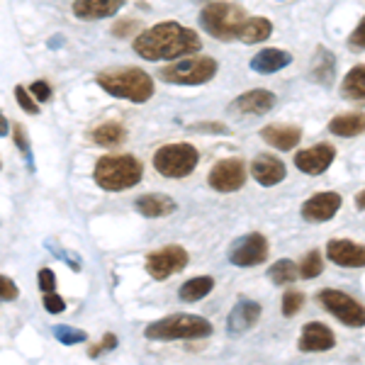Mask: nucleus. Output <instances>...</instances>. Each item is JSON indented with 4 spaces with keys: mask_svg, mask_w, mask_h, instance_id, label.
Segmentation results:
<instances>
[{
    "mask_svg": "<svg viewBox=\"0 0 365 365\" xmlns=\"http://www.w3.org/2000/svg\"><path fill=\"white\" fill-rule=\"evenodd\" d=\"M202 39L195 29L180 25V22H158V25L139 32L132 42V49L144 61H178L200 51Z\"/></svg>",
    "mask_w": 365,
    "mask_h": 365,
    "instance_id": "obj_1",
    "label": "nucleus"
},
{
    "mask_svg": "<svg viewBox=\"0 0 365 365\" xmlns=\"http://www.w3.org/2000/svg\"><path fill=\"white\" fill-rule=\"evenodd\" d=\"M96 83L108 96L129 100V103H146L154 98V78L146 71L127 66V68H108L96 76Z\"/></svg>",
    "mask_w": 365,
    "mask_h": 365,
    "instance_id": "obj_2",
    "label": "nucleus"
},
{
    "mask_svg": "<svg viewBox=\"0 0 365 365\" xmlns=\"http://www.w3.org/2000/svg\"><path fill=\"white\" fill-rule=\"evenodd\" d=\"M144 178V166L137 156L132 154H110L98 158L96 168H93V180L98 187L108 192H122L129 187L139 185Z\"/></svg>",
    "mask_w": 365,
    "mask_h": 365,
    "instance_id": "obj_3",
    "label": "nucleus"
},
{
    "mask_svg": "<svg viewBox=\"0 0 365 365\" xmlns=\"http://www.w3.org/2000/svg\"><path fill=\"white\" fill-rule=\"evenodd\" d=\"M200 27L210 34L217 42H234L239 39V32L244 27V22L249 20L246 10L237 3H225V0H217L210 3L200 10Z\"/></svg>",
    "mask_w": 365,
    "mask_h": 365,
    "instance_id": "obj_4",
    "label": "nucleus"
},
{
    "mask_svg": "<svg viewBox=\"0 0 365 365\" xmlns=\"http://www.w3.org/2000/svg\"><path fill=\"white\" fill-rule=\"evenodd\" d=\"M212 334L210 319L200 314H170L144 329V336L151 341H185L207 339Z\"/></svg>",
    "mask_w": 365,
    "mask_h": 365,
    "instance_id": "obj_5",
    "label": "nucleus"
},
{
    "mask_svg": "<svg viewBox=\"0 0 365 365\" xmlns=\"http://www.w3.org/2000/svg\"><path fill=\"white\" fill-rule=\"evenodd\" d=\"M220 71V63L212 56H185L178 58V61L168 63L158 71L163 83L168 86H205L210 83L212 78Z\"/></svg>",
    "mask_w": 365,
    "mask_h": 365,
    "instance_id": "obj_6",
    "label": "nucleus"
},
{
    "mask_svg": "<svg viewBox=\"0 0 365 365\" xmlns=\"http://www.w3.org/2000/svg\"><path fill=\"white\" fill-rule=\"evenodd\" d=\"M154 168L158 175H163V178H173V180H180L185 178V175H190L192 170L197 168L200 163V154L197 149L192 144H185V141H180V144H166L161 146V149L154 154Z\"/></svg>",
    "mask_w": 365,
    "mask_h": 365,
    "instance_id": "obj_7",
    "label": "nucleus"
},
{
    "mask_svg": "<svg viewBox=\"0 0 365 365\" xmlns=\"http://www.w3.org/2000/svg\"><path fill=\"white\" fill-rule=\"evenodd\" d=\"M319 304L329 312L331 317L344 324L349 329H363L365 327V307L358 302L356 297H351L349 292L341 290H322L319 295Z\"/></svg>",
    "mask_w": 365,
    "mask_h": 365,
    "instance_id": "obj_8",
    "label": "nucleus"
},
{
    "mask_svg": "<svg viewBox=\"0 0 365 365\" xmlns=\"http://www.w3.org/2000/svg\"><path fill=\"white\" fill-rule=\"evenodd\" d=\"M270 253V246H268V239L258 232H251L246 237H241L229 246V263L237 268H256L261 263H266Z\"/></svg>",
    "mask_w": 365,
    "mask_h": 365,
    "instance_id": "obj_9",
    "label": "nucleus"
},
{
    "mask_svg": "<svg viewBox=\"0 0 365 365\" xmlns=\"http://www.w3.org/2000/svg\"><path fill=\"white\" fill-rule=\"evenodd\" d=\"M187 261H190L187 251L178 244H170L158 251H151L146 256V273L154 280H168L170 275L180 273L187 266Z\"/></svg>",
    "mask_w": 365,
    "mask_h": 365,
    "instance_id": "obj_10",
    "label": "nucleus"
},
{
    "mask_svg": "<svg viewBox=\"0 0 365 365\" xmlns=\"http://www.w3.org/2000/svg\"><path fill=\"white\" fill-rule=\"evenodd\" d=\"M246 178H249V166L241 158H225V161L215 163L207 182L217 192H237L246 185Z\"/></svg>",
    "mask_w": 365,
    "mask_h": 365,
    "instance_id": "obj_11",
    "label": "nucleus"
},
{
    "mask_svg": "<svg viewBox=\"0 0 365 365\" xmlns=\"http://www.w3.org/2000/svg\"><path fill=\"white\" fill-rule=\"evenodd\" d=\"M278 105V98L275 93L266 91V88H253V91H246L244 96L234 98L229 103V115L234 117H258L266 115Z\"/></svg>",
    "mask_w": 365,
    "mask_h": 365,
    "instance_id": "obj_12",
    "label": "nucleus"
},
{
    "mask_svg": "<svg viewBox=\"0 0 365 365\" xmlns=\"http://www.w3.org/2000/svg\"><path fill=\"white\" fill-rule=\"evenodd\" d=\"M344 205V197L339 192H317L302 205V220L312 222V225H322L336 217V212Z\"/></svg>",
    "mask_w": 365,
    "mask_h": 365,
    "instance_id": "obj_13",
    "label": "nucleus"
},
{
    "mask_svg": "<svg viewBox=\"0 0 365 365\" xmlns=\"http://www.w3.org/2000/svg\"><path fill=\"white\" fill-rule=\"evenodd\" d=\"M336 149L331 144H314L309 149H302L295 154V166L304 175H322L334 163Z\"/></svg>",
    "mask_w": 365,
    "mask_h": 365,
    "instance_id": "obj_14",
    "label": "nucleus"
},
{
    "mask_svg": "<svg viewBox=\"0 0 365 365\" xmlns=\"http://www.w3.org/2000/svg\"><path fill=\"white\" fill-rule=\"evenodd\" d=\"M261 319V304L256 299H239L234 309L227 317V331L229 336H244Z\"/></svg>",
    "mask_w": 365,
    "mask_h": 365,
    "instance_id": "obj_15",
    "label": "nucleus"
},
{
    "mask_svg": "<svg viewBox=\"0 0 365 365\" xmlns=\"http://www.w3.org/2000/svg\"><path fill=\"white\" fill-rule=\"evenodd\" d=\"M327 258L341 268H365V244L351 239H331L327 244Z\"/></svg>",
    "mask_w": 365,
    "mask_h": 365,
    "instance_id": "obj_16",
    "label": "nucleus"
},
{
    "mask_svg": "<svg viewBox=\"0 0 365 365\" xmlns=\"http://www.w3.org/2000/svg\"><path fill=\"white\" fill-rule=\"evenodd\" d=\"M249 170H251L253 180L263 187H273L287 178L285 163H282L278 156H270V154H261V156L253 158Z\"/></svg>",
    "mask_w": 365,
    "mask_h": 365,
    "instance_id": "obj_17",
    "label": "nucleus"
},
{
    "mask_svg": "<svg viewBox=\"0 0 365 365\" xmlns=\"http://www.w3.org/2000/svg\"><path fill=\"white\" fill-rule=\"evenodd\" d=\"M336 346V336L334 331L322 322H309L304 324L302 334H299V344L297 349L302 353H322V351H331Z\"/></svg>",
    "mask_w": 365,
    "mask_h": 365,
    "instance_id": "obj_18",
    "label": "nucleus"
},
{
    "mask_svg": "<svg viewBox=\"0 0 365 365\" xmlns=\"http://www.w3.org/2000/svg\"><path fill=\"white\" fill-rule=\"evenodd\" d=\"M127 0H73L71 13L83 22H96V20H108L120 13L125 8Z\"/></svg>",
    "mask_w": 365,
    "mask_h": 365,
    "instance_id": "obj_19",
    "label": "nucleus"
},
{
    "mask_svg": "<svg viewBox=\"0 0 365 365\" xmlns=\"http://www.w3.org/2000/svg\"><path fill=\"white\" fill-rule=\"evenodd\" d=\"M309 78L322 88H331L334 81H336V56L327 46H319L314 51V56H312Z\"/></svg>",
    "mask_w": 365,
    "mask_h": 365,
    "instance_id": "obj_20",
    "label": "nucleus"
},
{
    "mask_svg": "<svg viewBox=\"0 0 365 365\" xmlns=\"http://www.w3.org/2000/svg\"><path fill=\"white\" fill-rule=\"evenodd\" d=\"M134 207L141 217L146 220H161V217H168L178 210L173 197L161 195V192H146V195H139L134 200Z\"/></svg>",
    "mask_w": 365,
    "mask_h": 365,
    "instance_id": "obj_21",
    "label": "nucleus"
},
{
    "mask_svg": "<svg viewBox=\"0 0 365 365\" xmlns=\"http://www.w3.org/2000/svg\"><path fill=\"white\" fill-rule=\"evenodd\" d=\"M261 137L273 149L292 151L302 141V129L295 125H268L261 129Z\"/></svg>",
    "mask_w": 365,
    "mask_h": 365,
    "instance_id": "obj_22",
    "label": "nucleus"
},
{
    "mask_svg": "<svg viewBox=\"0 0 365 365\" xmlns=\"http://www.w3.org/2000/svg\"><path fill=\"white\" fill-rule=\"evenodd\" d=\"M290 63H292L290 51L268 46V49H261L251 58V71H256V73H261V76H270V73H278V71L287 68Z\"/></svg>",
    "mask_w": 365,
    "mask_h": 365,
    "instance_id": "obj_23",
    "label": "nucleus"
},
{
    "mask_svg": "<svg viewBox=\"0 0 365 365\" xmlns=\"http://www.w3.org/2000/svg\"><path fill=\"white\" fill-rule=\"evenodd\" d=\"M341 96L349 100V103L358 105V108H365V63L353 66L344 76V81H341Z\"/></svg>",
    "mask_w": 365,
    "mask_h": 365,
    "instance_id": "obj_24",
    "label": "nucleus"
},
{
    "mask_svg": "<svg viewBox=\"0 0 365 365\" xmlns=\"http://www.w3.org/2000/svg\"><path fill=\"white\" fill-rule=\"evenodd\" d=\"M91 139H93V144L113 149V146H122L127 141V129L122 122L108 120V122H103V125L91 129Z\"/></svg>",
    "mask_w": 365,
    "mask_h": 365,
    "instance_id": "obj_25",
    "label": "nucleus"
},
{
    "mask_svg": "<svg viewBox=\"0 0 365 365\" xmlns=\"http://www.w3.org/2000/svg\"><path fill=\"white\" fill-rule=\"evenodd\" d=\"M329 132L334 137H358V134L365 132V113H346V115H336L331 122H329Z\"/></svg>",
    "mask_w": 365,
    "mask_h": 365,
    "instance_id": "obj_26",
    "label": "nucleus"
},
{
    "mask_svg": "<svg viewBox=\"0 0 365 365\" xmlns=\"http://www.w3.org/2000/svg\"><path fill=\"white\" fill-rule=\"evenodd\" d=\"M270 34H273V22H270L268 17H249L239 32V42L261 44V42H266Z\"/></svg>",
    "mask_w": 365,
    "mask_h": 365,
    "instance_id": "obj_27",
    "label": "nucleus"
},
{
    "mask_svg": "<svg viewBox=\"0 0 365 365\" xmlns=\"http://www.w3.org/2000/svg\"><path fill=\"white\" fill-rule=\"evenodd\" d=\"M212 290H215V278H210V275H197V278L182 282L178 297L182 302H200V299L207 297Z\"/></svg>",
    "mask_w": 365,
    "mask_h": 365,
    "instance_id": "obj_28",
    "label": "nucleus"
},
{
    "mask_svg": "<svg viewBox=\"0 0 365 365\" xmlns=\"http://www.w3.org/2000/svg\"><path fill=\"white\" fill-rule=\"evenodd\" d=\"M268 278L273 285H292L299 278V263L290 261V258H280L268 268Z\"/></svg>",
    "mask_w": 365,
    "mask_h": 365,
    "instance_id": "obj_29",
    "label": "nucleus"
},
{
    "mask_svg": "<svg viewBox=\"0 0 365 365\" xmlns=\"http://www.w3.org/2000/svg\"><path fill=\"white\" fill-rule=\"evenodd\" d=\"M324 270V258H322V251H309L307 256L299 261V278L304 280H314L317 275H322Z\"/></svg>",
    "mask_w": 365,
    "mask_h": 365,
    "instance_id": "obj_30",
    "label": "nucleus"
},
{
    "mask_svg": "<svg viewBox=\"0 0 365 365\" xmlns=\"http://www.w3.org/2000/svg\"><path fill=\"white\" fill-rule=\"evenodd\" d=\"M54 336L58 339V344H63V346H76V344H86V341H88L86 331L73 329V327H63V324L54 327Z\"/></svg>",
    "mask_w": 365,
    "mask_h": 365,
    "instance_id": "obj_31",
    "label": "nucleus"
},
{
    "mask_svg": "<svg viewBox=\"0 0 365 365\" xmlns=\"http://www.w3.org/2000/svg\"><path fill=\"white\" fill-rule=\"evenodd\" d=\"M15 100L27 115H39V113H42V110H39L37 98H34L25 86H15Z\"/></svg>",
    "mask_w": 365,
    "mask_h": 365,
    "instance_id": "obj_32",
    "label": "nucleus"
},
{
    "mask_svg": "<svg viewBox=\"0 0 365 365\" xmlns=\"http://www.w3.org/2000/svg\"><path fill=\"white\" fill-rule=\"evenodd\" d=\"M302 307H304V295H302V292L290 290V292H285V295H282L280 309H282V314H285V317H295L297 312H302Z\"/></svg>",
    "mask_w": 365,
    "mask_h": 365,
    "instance_id": "obj_33",
    "label": "nucleus"
},
{
    "mask_svg": "<svg viewBox=\"0 0 365 365\" xmlns=\"http://www.w3.org/2000/svg\"><path fill=\"white\" fill-rule=\"evenodd\" d=\"M134 32H144V25H141L139 20H134V17H129V20H120L113 25V37H117V39H125Z\"/></svg>",
    "mask_w": 365,
    "mask_h": 365,
    "instance_id": "obj_34",
    "label": "nucleus"
},
{
    "mask_svg": "<svg viewBox=\"0 0 365 365\" xmlns=\"http://www.w3.org/2000/svg\"><path fill=\"white\" fill-rule=\"evenodd\" d=\"M13 139H15V146H17V149H20V154L27 158L29 170H34L32 149H29V141H27V137H25V129H22V125H15V129H13Z\"/></svg>",
    "mask_w": 365,
    "mask_h": 365,
    "instance_id": "obj_35",
    "label": "nucleus"
},
{
    "mask_svg": "<svg viewBox=\"0 0 365 365\" xmlns=\"http://www.w3.org/2000/svg\"><path fill=\"white\" fill-rule=\"evenodd\" d=\"M187 129L197 134H222V137L232 134V129H227V125H222V122H195V125H190Z\"/></svg>",
    "mask_w": 365,
    "mask_h": 365,
    "instance_id": "obj_36",
    "label": "nucleus"
},
{
    "mask_svg": "<svg viewBox=\"0 0 365 365\" xmlns=\"http://www.w3.org/2000/svg\"><path fill=\"white\" fill-rule=\"evenodd\" d=\"M115 349H117V336H115V334H105V336L100 339V344H96V346H91V349H88V356H91V358H100L105 351H115Z\"/></svg>",
    "mask_w": 365,
    "mask_h": 365,
    "instance_id": "obj_37",
    "label": "nucleus"
},
{
    "mask_svg": "<svg viewBox=\"0 0 365 365\" xmlns=\"http://www.w3.org/2000/svg\"><path fill=\"white\" fill-rule=\"evenodd\" d=\"M349 49L351 51H365V17L356 25V29L349 37Z\"/></svg>",
    "mask_w": 365,
    "mask_h": 365,
    "instance_id": "obj_38",
    "label": "nucleus"
},
{
    "mask_svg": "<svg viewBox=\"0 0 365 365\" xmlns=\"http://www.w3.org/2000/svg\"><path fill=\"white\" fill-rule=\"evenodd\" d=\"M17 295H20V290H17L15 280L3 275V278H0V299H3V302H15Z\"/></svg>",
    "mask_w": 365,
    "mask_h": 365,
    "instance_id": "obj_39",
    "label": "nucleus"
},
{
    "mask_svg": "<svg viewBox=\"0 0 365 365\" xmlns=\"http://www.w3.org/2000/svg\"><path fill=\"white\" fill-rule=\"evenodd\" d=\"M37 282H39V290L44 292H54L56 290V275H54V270L51 268H42L39 270V275H37Z\"/></svg>",
    "mask_w": 365,
    "mask_h": 365,
    "instance_id": "obj_40",
    "label": "nucleus"
},
{
    "mask_svg": "<svg viewBox=\"0 0 365 365\" xmlns=\"http://www.w3.org/2000/svg\"><path fill=\"white\" fill-rule=\"evenodd\" d=\"M29 93L37 98V103H49L51 100V86L46 83V81H34V83L29 86Z\"/></svg>",
    "mask_w": 365,
    "mask_h": 365,
    "instance_id": "obj_41",
    "label": "nucleus"
},
{
    "mask_svg": "<svg viewBox=\"0 0 365 365\" xmlns=\"http://www.w3.org/2000/svg\"><path fill=\"white\" fill-rule=\"evenodd\" d=\"M44 309L49 312V314H61V312L66 309V302H63V297H58L56 292H46V295H44Z\"/></svg>",
    "mask_w": 365,
    "mask_h": 365,
    "instance_id": "obj_42",
    "label": "nucleus"
},
{
    "mask_svg": "<svg viewBox=\"0 0 365 365\" xmlns=\"http://www.w3.org/2000/svg\"><path fill=\"white\" fill-rule=\"evenodd\" d=\"M46 249H49L51 253H54V256L63 258V261H66V263H71V268H73L76 273H78V270H81V261H78V258H76V256H71V253H66V251H61L56 244H49V241H46Z\"/></svg>",
    "mask_w": 365,
    "mask_h": 365,
    "instance_id": "obj_43",
    "label": "nucleus"
},
{
    "mask_svg": "<svg viewBox=\"0 0 365 365\" xmlns=\"http://www.w3.org/2000/svg\"><path fill=\"white\" fill-rule=\"evenodd\" d=\"M356 207H358V210H365V190H361V192L356 195Z\"/></svg>",
    "mask_w": 365,
    "mask_h": 365,
    "instance_id": "obj_44",
    "label": "nucleus"
},
{
    "mask_svg": "<svg viewBox=\"0 0 365 365\" xmlns=\"http://www.w3.org/2000/svg\"><path fill=\"white\" fill-rule=\"evenodd\" d=\"M0 125H3V129H0V134H3V137H8L10 134V129H8V117H0Z\"/></svg>",
    "mask_w": 365,
    "mask_h": 365,
    "instance_id": "obj_45",
    "label": "nucleus"
},
{
    "mask_svg": "<svg viewBox=\"0 0 365 365\" xmlns=\"http://www.w3.org/2000/svg\"><path fill=\"white\" fill-rule=\"evenodd\" d=\"M200 3H205V0H200Z\"/></svg>",
    "mask_w": 365,
    "mask_h": 365,
    "instance_id": "obj_46",
    "label": "nucleus"
}]
</instances>
